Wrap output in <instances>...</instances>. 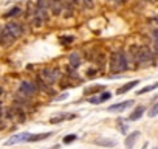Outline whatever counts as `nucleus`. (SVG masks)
Here are the masks:
<instances>
[{
  "instance_id": "obj_1",
  "label": "nucleus",
  "mask_w": 158,
  "mask_h": 149,
  "mask_svg": "<svg viewBox=\"0 0 158 149\" xmlns=\"http://www.w3.org/2000/svg\"><path fill=\"white\" fill-rule=\"evenodd\" d=\"M130 54H132L133 61L138 62V64L143 65V67L152 65V64L155 62L153 53H152V50H149L147 47H133V48L130 50Z\"/></svg>"
},
{
  "instance_id": "obj_2",
  "label": "nucleus",
  "mask_w": 158,
  "mask_h": 149,
  "mask_svg": "<svg viewBox=\"0 0 158 149\" xmlns=\"http://www.w3.org/2000/svg\"><path fill=\"white\" fill-rule=\"evenodd\" d=\"M129 68V61L124 51H113L110 56V70L113 73H119Z\"/></svg>"
},
{
  "instance_id": "obj_3",
  "label": "nucleus",
  "mask_w": 158,
  "mask_h": 149,
  "mask_svg": "<svg viewBox=\"0 0 158 149\" xmlns=\"http://www.w3.org/2000/svg\"><path fill=\"white\" fill-rule=\"evenodd\" d=\"M59 76H60V70L59 68H44L42 70V78L45 79V84L48 86H51V84H54L57 79H59Z\"/></svg>"
},
{
  "instance_id": "obj_4",
  "label": "nucleus",
  "mask_w": 158,
  "mask_h": 149,
  "mask_svg": "<svg viewBox=\"0 0 158 149\" xmlns=\"http://www.w3.org/2000/svg\"><path fill=\"white\" fill-rule=\"evenodd\" d=\"M16 39H17V37H16L6 27L2 30V33H0V45H2V47H10V45H13Z\"/></svg>"
},
{
  "instance_id": "obj_5",
  "label": "nucleus",
  "mask_w": 158,
  "mask_h": 149,
  "mask_svg": "<svg viewBox=\"0 0 158 149\" xmlns=\"http://www.w3.org/2000/svg\"><path fill=\"white\" fill-rule=\"evenodd\" d=\"M37 90H39V89H37V86H36V84H33V83L23 81V83L20 84V92H22L23 95H27V96H33Z\"/></svg>"
},
{
  "instance_id": "obj_6",
  "label": "nucleus",
  "mask_w": 158,
  "mask_h": 149,
  "mask_svg": "<svg viewBox=\"0 0 158 149\" xmlns=\"http://www.w3.org/2000/svg\"><path fill=\"white\" fill-rule=\"evenodd\" d=\"M28 137H30V134H28V132L17 134V135L11 137L10 140H6V141H5V144H6V146H11V144H16V143H20V141H27V140H28Z\"/></svg>"
},
{
  "instance_id": "obj_7",
  "label": "nucleus",
  "mask_w": 158,
  "mask_h": 149,
  "mask_svg": "<svg viewBox=\"0 0 158 149\" xmlns=\"http://www.w3.org/2000/svg\"><path fill=\"white\" fill-rule=\"evenodd\" d=\"M130 106H133V101H123V103H118V104L110 106L109 107V112H123V110H126Z\"/></svg>"
},
{
  "instance_id": "obj_8",
  "label": "nucleus",
  "mask_w": 158,
  "mask_h": 149,
  "mask_svg": "<svg viewBox=\"0 0 158 149\" xmlns=\"http://www.w3.org/2000/svg\"><path fill=\"white\" fill-rule=\"evenodd\" d=\"M6 28L16 36V37H20L22 36V33H23V28L19 25V23H16V22H11V23H8L6 25Z\"/></svg>"
},
{
  "instance_id": "obj_9",
  "label": "nucleus",
  "mask_w": 158,
  "mask_h": 149,
  "mask_svg": "<svg viewBox=\"0 0 158 149\" xmlns=\"http://www.w3.org/2000/svg\"><path fill=\"white\" fill-rule=\"evenodd\" d=\"M138 137H139V132L138 130H135V132H132L127 138H126V147H129V149H132L133 146H135V143H136V140H138Z\"/></svg>"
},
{
  "instance_id": "obj_10",
  "label": "nucleus",
  "mask_w": 158,
  "mask_h": 149,
  "mask_svg": "<svg viewBox=\"0 0 158 149\" xmlns=\"http://www.w3.org/2000/svg\"><path fill=\"white\" fill-rule=\"evenodd\" d=\"M144 110H146V109H144L143 106H138V107H136V109H135V110H133V112L130 113V117H129V120H130V121H136V120H139V118L143 117V113H144Z\"/></svg>"
},
{
  "instance_id": "obj_11",
  "label": "nucleus",
  "mask_w": 158,
  "mask_h": 149,
  "mask_svg": "<svg viewBox=\"0 0 158 149\" xmlns=\"http://www.w3.org/2000/svg\"><path fill=\"white\" fill-rule=\"evenodd\" d=\"M51 135H53V132L36 134V135H31V134H30V137H28V140H27V141H40V140H45V138H48V137H51Z\"/></svg>"
},
{
  "instance_id": "obj_12",
  "label": "nucleus",
  "mask_w": 158,
  "mask_h": 149,
  "mask_svg": "<svg viewBox=\"0 0 158 149\" xmlns=\"http://www.w3.org/2000/svg\"><path fill=\"white\" fill-rule=\"evenodd\" d=\"M95 144L98 146H106V147H113L116 144L115 140H107V138H96L95 140Z\"/></svg>"
},
{
  "instance_id": "obj_13",
  "label": "nucleus",
  "mask_w": 158,
  "mask_h": 149,
  "mask_svg": "<svg viewBox=\"0 0 158 149\" xmlns=\"http://www.w3.org/2000/svg\"><path fill=\"white\" fill-rule=\"evenodd\" d=\"M135 86H138V81H136V79H135V81H130V83H127V84H124L121 89H118V90H116V93H118V95H123V93H126V92L132 90V87H135Z\"/></svg>"
},
{
  "instance_id": "obj_14",
  "label": "nucleus",
  "mask_w": 158,
  "mask_h": 149,
  "mask_svg": "<svg viewBox=\"0 0 158 149\" xmlns=\"http://www.w3.org/2000/svg\"><path fill=\"white\" fill-rule=\"evenodd\" d=\"M48 5H51V11H53L54 14H60V11H62L60 0H51V2H50Z\"/></svg>"
},
{
  "instance_id": "obj_15",
  "label": "nucleus",
  "mask_w": 158,
  "mask_h": 149,
  "mask_svg": "<svg viewBox=\"0 0 158 149\" xmlns=\"http://www.w3.org/2000/svg\"><path fill=\"white\" fill-rule=\"evenodd\" d=\"M70 65H71L73 68H76V67L81 65V57H79L77 53H73V54L70 56Z\"/></svg>"
},
{
  "instance_id": "obj_16",
  "label": "nucleus",
  "mask_w": 158,
  "mask_h": 149,
  "mask_svg": "<svg viewBox=\"0 0 158 149\" xmlns=\"http://www.w3.org/2000/svg\"><path fill=\"white\" fill-rule=\"evenodd\" d=\"M98 92H104V86H92L84 90V95H92V93H98Z\"/></svg>"
},
{
  "instance_id": "obj_17",
  "label": "nucleus",
  "mask_w": 158,
  "mask_h": 149,
  "mask_svg": "<svg viewBox=\"0 0 158 149\" xmlns=\"http://www.w3.org/2000/svg\"><path fill=\"white\" fill-rule=\"evenodd\" d=\"M65 118H73V115H59V117H53L51 120H50V124H57V123H62Z\"/></svg>"
},
{
  "instance_id": "obj_18",
  "label": "nucleus",
  "mask_w": 158,
  "mask_h": 149,
  "mask_svg": "<svg viewBox=\"0 0 158 149\" xmlns=\"http://www.w3.org/2000/svg\"><path fill=\"white\" fill-rule=\"evenodd\" d=\"M158 87V83H155V84H150V86H147V87H144V89H139L136 93L138 95H144V93H147V92H152V90H155Z\"/></svg>"
},
{
  "instance_id": "obj_19",
  "label": "nucleus",
  "mask_w": 158,
  "mask_h": 149,
  "mask_svg": "<svg viewBox=\"0 0 158 149\" xmlns=\"http://www.w3.org/2000/svg\"><path fill=\"white\" fill-rule=\"evenodd\" d=\"M22 13V10L19 8V6H16V8H13V10H10L6 14H5V17H16V16H19Z\"/></svg>"
},
{
  "instance_id": "obj_20",
  "label": "nucleus",
  "mask_w": 158,
  "mask_h": 149,
  "mask_svg": "<svg viewBox=\"0 0 158 149\" xmlns=\"http://www.w3.org/2000/svg\"><path fill=\"white\" fill-rule=\"evenodd\" d=\"M71 42H74V36H62L60 37V44H64V45H68Z\"/></svg>"
},
{
  "instance_id": "obj_21",
  "label": "nucleus",
  "mask_w": 158,
  "mask_h": 149,
  "mask_svg": "<svg viewBox=\"0 0 158 149\" xmlns=\"http://www.w3.org/2000/svg\"><path fill=\"white\" fill-rule=\"evenodd\" d=\"M76 138H77V137H76L74 134H68V135L64 138V143H65V144H70V143H73Z\"/></svg>"
},
{
  "instance_id": "obj_22",
  "label": "nucleus",
  "mask_w": 158,
  "mask_h": 149,
  "mask_svg": "<svg viewBox=\"0 0 158 149\" xmlns=\"http://www.w3.org/2000/svg\"><path fill=\"white\" fill-rule=\"evenodd\" d=\"M110 98H112V93L110 92H102V95L99 96V103H104V101H107Z\"/></svg>"
},
{
  "instance_id": "obj_23",
  "label": "nucleus",
  "mask_w": 158,
  "mask_h": 149,
  "mask_svg": "<svg viewBox=\"0 0 158 149\" xmlns=\"http://www.w3.org/2000/svg\"><path fill=\"white\" fill-rule=\"evenodd\" d=\"M156 115H158V103L153 104L152 109H150V112H149V117H156Z\"/></svg>"
},
{
  "instance_id": "obj_24",
  "label": "nucleus",
  "mask_w": 158,
  "mask_h": 149,
  "mask_svg": "<svg viewBox=\"0 0 158 149\" xmlns=\"http://www.w3.org/2000/svg\"><path fill=\"white\" fill-rule=\"evenodd\" d=\"M118 123H119V130H121L123 134H126V132H127V126H126V124H124V123H123L121 120H119Z\"/></svg>"
},
{
  "instance_id": "obj_25",
  "label": "nucleus",
  "mask_w": 158,
  "mask_h": 149,
  "mask_svg": "<svg viewBox=\"0 0 158 149\" xmlns=\"http://www.w3.org/2000/svg\"><path fill=\"white\" fill-rule=\"evenodd\" d=\"M81 3H84L87 8H92L93 6V0H81Z\"/></svg>"
},
{
  "instance_id": "obj_26",
  "label": "nucleus",
  "mask_w": 158,
  "mask_h": 149,
  "mask_svg": "<svg viewBox=\"0 0 158 149\" xmlns=\"http://www.w3.org/2000/svg\"><path fill=\"white\" fill-rule=\"evenodd\" d=\"M89 103H92V104H101V103H99V96H93V98H90Z\"/></svg>"
},
{
  "instance_id": "obj_27",
  "label": "nucleus",
  "mask_w": 158,
  "mask_h": 149,
  "mask_svg": "<svg viewBox=\"0 0 158 149\" xmlns=\"http://www.w3.org/2000/svg\"><path fill=\"white\" fill-rule=\"evenodd\" d=\"M153 40H155V44H158V28L153 31Z\"/></svg>"
},
{
  "instance_id": "obj_28",
  "label": "nucleus",
  "mask_w": 158,
  "mask_h": 149,
  "mask_svg": "<svg viewBox=\"0 0 158 149\" xmlns=\"http://www.w3.org/2000/svg\"><path fill=\"white\" fill-rule=\"evenodd\" d=\"M95 73H98V70H89V71H87V74H89L90 78H93V76H95Z\"/></svg>"
},
{
  "instance_id": "obj_29",
  "label": "nucleus",
  "mask_w": 158,
  "mask_h": 149,
  "mask_svg": "<svg viewBox=\"0 0 158 149\" xmlns=\"http://www.w3.org/2000/svg\"><path fill=\"white\" fill-rule=\"evenodd\" d=\"M118 2H126V0H118Z\"/></svg>"
},
{
  "instance_id": "obj_30",
  "label": "nucleus",
  "mask_w": 158,
  "mask_h": 149,
  "mask_svg": "<svg viewBox=\"0 0 158 149\" xmlns=\"http://www.w3.org/2000/svg\"><path fill=\"white\" fill-rule=\"evenodd\" d=\"M156 22H158V16H156Z\"/></svg>"
},
{
  "instance_id": "obj_31",
  "label": "nucleus",
  "mask_w": 158,
  "mask_h": 149,
  "mask_svg": "<svg viewBox=\"0 0 158 149\" xmlns=\"http://www.w3.org/2000/svg\"><path fill=\"white\" fill-rule=\"evenodd\" d=\"M0 93H2V89H0Z\"/></svg>"
}]
</instances>
